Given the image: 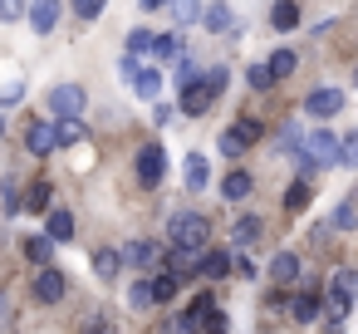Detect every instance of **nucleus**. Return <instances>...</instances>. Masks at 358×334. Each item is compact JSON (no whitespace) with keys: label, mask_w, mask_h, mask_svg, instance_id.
I'll list each match as a JSON object with an SVG mask.
<instances>
[{"label":"nucleus","mask_w":358,"mask_h":334,"mask_svg":"<svg viewBox=\"0 0 358 334\" xmlns=\"http://www.w3.org/2000/svg\"><path fill=\"white\" fill-rule=\"evenodd\" d=\"M319 300H324L319 290H299V295H294V305H289V309H294V319L314 324V319H319Z\"/></svg>","instance_id":"412c9836"},{"label":"nucleus","mask_w":358,"mask_h":334,"mask_svg":"<svg viewBox=\"0 0 358 334\" xmlns=\"http://www.w3.org/2000/svg\"><path fill=\"white\" fill-rule=\"evenodd\" d=\"M84 104H89L84 84H55V89H50V109H55L59 118H79Z\"/></svg>","instance_id":"423d86ee"},{"label":"nucleus","mask_w":358,"mask_h":334,"mask_svg":"<svg viewBox=\"0 0 358 334\" xmlns=\"http://www.w3.org/2000/svg\"><path fill=\"white\" fill-rule=\"evenodd\" d=\"M84 138H89V133H84L79 118H59V143H64V148H74V143H84Z\"/></svg>","instance_id":"7c9ffc66"},{"label":"nucleus","mask_w":358,"mask_h":334,"mask_svg":"<svg viewBox=\"0 0 358 334\" xmlns=\"http://www.w3.org/2000/svg\"><path fill=\"white\" fill-rule=\"evenodd\" d=\"M152 45H157L152 30H133V35H128V55H152Z\"/></svg>","instance_id":"72a5a7b5"},{"label":"nucleus","mask_w":358,"mask_h":334,"mask_svg":"<svg viewBox=\"0 0 358 334\" xmlns=\"http://www.w3.org/2000/svg\"><path fill=\"white\" fill-rule=\"evenodd\" d=\"M25 11H30V0H0V25L25 20Z\"/></svg>","instance_id":"2f4dec72"},{"label":"nucleus","mask_w":358,"mask_h":334,"mask_svg":"<svg viewBox=\"0 0 358 334\" xmlns=\"http://www.w3.org/2000/svg\"><path fill=\"white\" fill-rule=\"evenodd\" d=\"M353 305H358V270H338V275L329 280V319H324V324L338 329Z\"/></svg>","instance_id":"f03ea898"},{"label":"nucleus","mask_w":358,"mask_h":334,"mask_svg":"<svg viewBox=\"0 0 358 334\" xmlns=\"http://www.w3.org/2000/svg\"><path fill=\"white\" fill-rule=\"evenodd\" d=\"M167 241H172V246H206V241H211V221L196 216V211H177V216L167 221Z\"/></svg>","instance_id":"7ed1b4c3"},{"label":"nucleus","mask_w":358,"mask_h":334,"mask_svg":"<svg viewBox=\"0 0 358 334\" xmlns=\"http://www.w3.org/2000/svg\"><path fill=\"white\" fill-rule=\"evenodd\" d=\"M245 148H250V143H245V138H241L236 128H226V133H221V153H226V158H241Z\"/></svg>","instance_id":"c9c22d12"},{"label":"nucleus","mask_w":358,"mask_h":334,"mask_svg":"<svg viewBox=\"0 0 358 334\" xmlns=\"http://www.w3.org/2000/svg\"><path fill=\"white\" fill-rule=\"evenodd\" d=\"M250 192H255V177H250V172H241V167L226 172V182H221V197H226V202H245Z\"/></svg>","instance_id":"2eb2a0df"},{"label":"nucleus","mask_w":358,"mask_h":334,"mask_svg":"<svg viewBox=\"0 0 358 334\" xmlns=\"http://www.w3.org/2000/svg\"><path fill=\"white\" fill-rule=\"evenodd\" d=\"M99 11H103V0H74V15L79 20H99Z\"/></svg>","instance_id":"a19ab883"},{"label":"nucleus","mask_w":358,"mask_h":334,"mask_svg":"<svg viewBox=\"0 0 358 334\" xmlns=\"http://www.w3.org/2000/svg\"><path fill=\"white\" fill-rule=\"evenodd\" d=\"M138 6H143V11H162V6H167V0H138Z\"/></svg>","instance_id":"79ce46f5"},{"label":"nucleus","mask_w":358,"mask_h":334,"mask_svg":"<svg viewBox=\"0 0 358 334\" xmlns=\"http://www.w3.org/2000/svg\"><path fill=\"white\" fill-rule=\"evenodd\" d=\"M270 280H275V285H294V280H299V256H294V251H280V256L270 260Z\"/></svg>","instance_id":"dca6fc26"},{"label":"nucleus","mask_w":358,"mask_h":334,"mask_svg":"<svg viewBox=\"0 0 358 334\" xmlns=\"http://www.w3.org/2000/svg\"><path fill=\"white\" fill-rule=\"evenodd\" d=\"M128 84H133V94H138V99H148V104L162 94V74H157V69H143V64H138V74H133Z\"/></svg>","instance_id":"f3484780"},{"label":"nucleus","mask_w":358,"mask_h":334,"mask_svg":"<svg viewBox=\"0 0 358 334\" xmlns=\"http://www.w3.org/2000/svg\"><path fill=\"white\" fill-rule=\"evenodd\" d=\"M167 11L177 25H196L201 20V0H167Z\"/></svg>","instance_id":"393cba45"},{"label":"nucleus","mask_w":358,"mask_h":334,"mask_svg":"<svg viewBox=\"0 0 358 334\" xmlns=\"http://www.w3.org/2000/svg\"><path fill=\"white\" fill-rule=\"evenodd\" d=\"M128 305H133V309H152V305H157V295H152V280H138V285L128 290Z\"/></svg>","instance_id":"c85d7f7f"},{"label":"nucleus","mask_w":358,"mask_h":334,"mask_svg":"<svg viewBox=\"0 0 358 334\" xmlns=\"http://www.w3.org/2000/svg\"><path fill=\"white\" fill-rule=\"evenodd\" d=\"M338 109H343V94H338V89H314V94L304 99V113H309V118H334Z\"/></svg>","instance_id":"9d476101"},{"label":"nucleus","mask_w":358,"mask_h":334,"mask_svg":"<svg viewBox=\"0 0 358 334\" xmlns=\"http://www.w3.org/2000/svg\"><path fill=\"white\" fill-rule=\"evenodd\" d=\"M192 79H201V64H196V60H192V55H182V60H177V84H182V89H187V84H192Z\"/></svg>","instance_id":"f704fd0d"},{"label":"nucleus","mask_w":358,"mask_h":334,"mask_svg":"<svg viewBox=\"0 0 358 334\" xmlns=\"http://www.w3.org/2000/svg\"><path fill=\"white\" fill-rule=\"evenodd\" d=\"M201 25H206L211 35H226V30L236 25V15H231L226 0H211V6H201Z\"/></svg>","instance_id":"4468645a"},{"label":"nucleus","mask_w":358,"mask_h":334,"mask_svg":"<svg viewBox=\"0 0 358 334\" xmlns=\"http://www.w3.org/2000/svg\"><path fill=\"white\" fill-rule=\"evenodd\" d=\"M0 133H6V123H0Z\"/></svg>","instance_id":"37998d69"},{"label":"nucleus","mask_w":358,"mask_h":334,"mask_svg":"<svg viewBox=\"0 0 358 334\" xmlns=\"http://www.w3.org/2000/svg\"><path fill=\"white\" fill-rule=\"evenodd\" d=\"M25 15H30V30H35V35H50L55 20H59V0H30Z\"/></svg>","instance_id":"f8f14e48"},{"label":"nucleus","mask_w":358,"mask_h":334,"mask_svg":"<svg viewBox=\"0 0 358 334\" xmlns=\"http://www.w3.org/2000/svg\"><path fill=\"white\" fill-rule=\"evenodd\" d=\"M201 251H206V246H172L167 270H172V275H196V270H201Z\"/></svg>","instance_id":"9b49d317"},{"label":"nucleus","mask_w":358,"mask_h":334,"mask_svg":"<svg viewBox=\"0 0 358 334\" xmlns=\"http://www.w3.org/2000/svg\"><path fill=\"white\" fill-rule=\"evenodd\" d=\"M162 177H167V153H162V143H148L138 153V182L143 187H157Z\"/></svg>","instance_id":"0eeeda50"},{"label":"nucleus","mask_w":358,"mask_h":334,"mask_svg":"<svg viewBox=\"0 0 358 334\" xmlns=\"http://www.w3.org/2000/svg\"><path fill=\"white\" fill-rule=\"evenodd\" d=\"M152 55H157L162 64H177V60H182V40H177V35H162V40L152 45Z\"/></svg>","instance_id":"bb28decb"},{"label":"nucleus","mask_w":358,"mask_h":334,"mask_svg":"<svg viewBox=\"0 0 358 334\" xmlns=\"http://www.w3.org/2000/svg\"><path fill=\"white\" fill-rule=\"evenodd\" d=\"M50 197H55V187H50V182H35V187L25 192V207H30V211H50Z\"/></svg>","instance_id":"cd10ccee"},{"label":"nucleus","mask_w":358,"mask_h":334,"mask_svg":"<svg viewBox=\"0 0 358 334\" xmlns=\"http://www.w3.org/2000/svg\"><path fill=\"white\" fill-rule=\"evenodd\" d=\"M25 260L50 265V260H55V236H50V231H45V236H30V241H25Z\"/></svg>","instance_id":"aec40b11"},{"label":"nucleus","mask_w":358,"mask_h":334,"mask_svg":"<svg viewBox=\"0 0 358 334\" xmlns=\"http://www.w3.org/2000/svg\"><path fill=\"white\" fill-rule=\"evenodd\" d=\"M216 99H221V89H216V84H211V79L201 74V79H192V84L182 89V113H192V118H201V113H206V109H211Z\"/></svg>","instance_id":"39448f33"},{"label":"nucleus","mask_w":358,"mask_h":334,"mask_svg":"<svg viewBox=\"0 0 358 334\" xmlns=\"http://www.w3.org/2000/svg\"><path fill=\"white\" fill-rule=\"evenodd\" d=\"M353 79H358V69H353Z\"/></svg>","instance_id":"c03bdc74"},{"label":"nucleus","mask_w":358,"mask_h":334,"mask_svg":"<svg viewBox=\"0 0 358 334\" xmlns=\"http://www.w3.org/2000/svg\"><path fill=\"white\" fill-rule=\"evenodd\" d=\"M25 148H30L35 158L55 153V148H59V123H30V128H25Z\"/></svg>","instance_id":"1a4fd4ad"},{"label":"nucleus","mask_w":358,"mask_h":334,"mask_svg":"<svg viewBox=\"0 0 358 334\" xmlns=\"http://www.w3.org/2000/svg\"><path fill=\"white\" fill-rule=\"evenodd\" d=\"M236 133H241L245 143H260V138H265V128H260L255 118H241V123H236Z\"/></svg>","instance_id":"58836bf2"},{"label":"nucleus","mask_w":358,"mask_h":334,"mask_svg":"<svg viewBox=\"0 0 358 334\" xmlns=\"http://www.w3.org/2000/svg\"><path fill=\"white\" fill-rule=\"evenodd\" d=\"M245 79H250V89H270V84H275L270 60H265V64H250V69H245Z\"/></svg>","instance_id":"473e14b6"},{"label":"nucleus","mask_w":358,"mask_h":334,"mask_svg":"<svg viewBox=\"0 0 358 334\" xmlns=\"http://www.w3.org/2000/svg\"><path fill=\"white\" fill-rule=\"evenodd\" d=\"M260 236V216H236V226H231V241L236 246H250Z\"/></svg>","instance_id":"a878e982"},{"label":"nucleus","mask_w":358,"mask_h":334,"mask_svg":"<svg viewBox=\"0 0 358 334\" xmlns=\"http://www.w3.org/2000/svg\"><path fill=\"white\" fill-rule=\"evenodd\" d=\"M118 270H123V251H99V256H94V275H99V280H113Z\"/></svg>","instance_id":"5701e85b"},{"label":"nucleus","mask_w":358,"mask_h":334,"mask_svg":"<svg viewBox=\"0 0 358 334\" xmlns=\"http://www.w3.org/2000/svg\"><path fill=\"white\" fill-rule=\"evenodd\" d=\"M182 182H187V192H201V187L211 182V162H206L201 153H187V162H182Z\"/></svg>","instance_id":"ddd939ff"},{"label":"nucleus","mask_w":358,"mask_h":334,"mask_svg":"<svg viewBox=\"0 0 358 334\" xmlns=\"http://www.w3.org/2000/svg\"><path fill=\"white\" fill-rule=\"evenodd\" d=\"M167 256H162V246L157 241H128L123 246V265H133V270H157Z\"/></svg>","instance_id":"6e6552de"},{"label":"nucleus","mask_w":358,"mask_h":334,"mask_svg":"<svg viewBox=\"0 0 358 334\" xmlns=\"http://www.w3.org/2000/svg\"><path fill=\"white\" fill-rule=\"evenodd\" d=\"M294 64H299V60H294V50H275V55H270L275 79H289V74H294Z\"/></svg>","instance_id":"c756f323"},{"label":"nucleus","mask_w":358,"mask_h":334,"mask_svg":"<svg viewBox=\"0 0 358 334\" xmlns=\"http://www.w3.org/2000/svg\"><path fill=\"white\" fill-rule=\"evenodd\" d=\"M338 162H343V167H358V133H348V138H343V153H338Z\"/></svg>","instance_id":"ea45409f"},{"label":"nucleus","mask_w":358,"mask_h":334,"mask_svg":"<svg viewBox=\"0 0 358 334\" xmlns=\"http://www.w3.org/2000/svg\"><path fill=\"white\" fill-rule=\"evenodd\" d=\"M270 25H275L280 35H289V30H299V6H294V0H280V6L270 11Z\"/></svg>","instance_id":"6ab92c4d"},{"label":"nucleus","mask_w":358,"mask_h":334,"mask_svg":"<svg viewBox=\"0 0 358 334\" xmlns=\"http://www.w3.org/2000/svg\"><path fill=\"white\" fill-rule=\"evenodd\" d=\"M177 285H182V275H172V270H157V275H152V295H157V305L177 300Z\"/></svg>","instance_id":"b1692460"},{"label":"nucleus","mask_w":358,"mask_h":334,"mask_svg":"<svg viewBox=\"0 0 358 334\" xmlns=\"http://www.w3.org/2000/svg\"><path fill=\"white\" fill-rule=\"evenodd\" d=\"M45 231H50L55 241H74V216H69V211H50V216H45Z\"/></svg>","instance_id":"4be33fe9"},{"label":"nucleus","mask_w":358,"mask_h":334,"mask_svg":"<svg viewBox=\"0 0 358 334\" xmlns=\"http://www.w3.org/2000/svg\"><path fill=\"white\" fill-rule=\"evenodd\" d=\"M285 207H289V211H299V207H309V187H304V182H294V187L285 192Z\"/></svg>","instance_id":"4c0bfd02"},{"label":"nucleus","mask_w":358,"mask_h":334,"mask_svg":"<svg viewBox=\"0 0 358 334\" xmlns=\"http://www.w3.org/2000/svg\"><path fill=\"white\" fill-rule=\"evenodd\" d=\"M338 153H343V138H334L329 128H314V133L299 143V153H294V158H299V167L309 172V167H334V162H338Z\"/></svg>","instance_id":"f257e3e1"},{"label":"nucleus","mask_w":358,"mask_h":334,"mask_svg":"<svg viewBox=\"0 0 358 334\" xmlns=\"http://www.w3.org/2000/svg\"><path fill=\"white\" fill-rule=\"evenodd\" d=\"M226 270H236V256L231 251H201V275L206 280H221Z\"/></svg>","instance_id":"a211bd4d"},{"label":"nucleus","mask_w":358,"mask_h":334,"mask_svg":"<svg viewBox=\"0 0 358 334\" xmlns=\"http://www.w3.org/2000/svg\"><path fill=\"white\" fill-rule=\"evenodd\" d=\"M30 295H35V305H59V300L69 295V280H64L55 265H40V270H35V285H30Z\"/></svg>","instance_id":"20e7f679"},{"label":"nucleus","mask_w":358,"mask_h":334,"mask_svg":"<svg viewBox=\"0 0 358 334\" xmlns=\"http://www.w3.org/2000/svg\"><path fill=\"white\" fill-rule=\"evenodd\" d=\"M334 226H338V231H353V226H358V202H343V207L334 211Z\"/></svg>","instance_id":"e433bc0d"}]
</instances>
